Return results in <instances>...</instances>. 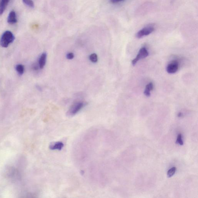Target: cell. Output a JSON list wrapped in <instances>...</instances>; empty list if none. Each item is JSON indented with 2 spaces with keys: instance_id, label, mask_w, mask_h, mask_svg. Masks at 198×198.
Segmentation results:
<instances>
[{
  "instance_id": "obj_1",
  "label": "cell",
  "mask_w": 198,
  "mask_h": 198,
  "mask_svg": "<svg viewBox=\"0 0 198 198\" xmlns=\"http://www.w3.org/2000/svg\"><path fill=\"white\" fill-rule=\"evenodd\" d=\"M14 34L10 31H6L2 34L0 38V45L3 48L8 47L9 45L14 41Z\"/></svg>"
},
{
  "instance_id": "obj_2",
  "label": "cell",
  "mask_w": 198,
  "mask_h": 198,
  "mask_svg": "<svg viewBox=\"0 0 198 198\" xmlns=\"http://www.w3.org/2000/svg\"><path fill=\"white\" fill-rule=\"evenodd\" d=\"M86 103L83 101H78L70 106L67 113V116L72 117L76 115L86 105Z\"/></svg>"
},
{
  "instance_id": "obj_3",
  "label": "cell",
  "mask_w": 198,
  "mask_h": 198,
  "mask_svg": "<svg viewBox=\"0 0 198 198\" xmlns=\"http://www.w3.org/2000/svg\"><path fill=\"white\" fill-rule=\"evenodd\" d=\"M148 53L146 48H142L139 51V53L136 58L132 61V64L133 65H135L139 60L146 58L148 56Z\"/></svg>"
},
{
  "instance_id": "obj_4",
  "label": "cell",
  "mask_w": 198,
  "mask_h": 198,
  "mask_svg": "<svg viewBox=\"0 0 198 198\" xmlns=\"http://www.w3.org/2000/svg\"><path fill=\"white\" fill-rule=\"evenodd\" d=\"M154 28L152 26H147L140 30L136 34L138 38H141L145 36L149 35L154 31Z\"/></svg>"
},
{
  "instance_id": "obj_5",
  "label": "cell",
  "mask_w": 198,
  "mask_h": 198,
  "mask_svg": "<svg viewBox=\"0 0 198 198\" xmlns=\"http://www.w3.org/2000/svg\"><path fill=\"white\" fill-rule=\"evenodd\" d=\"M179 69V64L177 61H173L171 63L168 64L166 67V71L169 73H176Z\"/></svg>"
},
{
  "instance_id": "obj_6",
  "label": "cell",
  "mask_w": 198,
  "mask_h": 198,
  "mask_svg": "<svg viewBox=\"0 0 198 198\" xmlns=\"http://www.w3.org/2000/svg\"><path fill=\"white\" fill-rule=\"evenodd\" d=\"M7 22L10 25H13L17 22V16H16V12L14 10H12L9 13L7 17Z\"/></svg>"
},
{
  "instance_id": "obj_7",
  "label": "cell",
  "mask_w": 198,
  "mask_h": 198,
  "mask_svg": "<svg viewBox=\"0 0 198 198\" xmlns=\"http://www.w3.org/2000/svg\"><path fill=\"white\" fill-rule=\"evenodd\" d=\"M47 54L46 52L42 54L39 58L38 64L40 69H43L46 65Z\"/></svg>"
},
{
  "instance_id": "obj_8",
  "label": "cell",
  "mask_w": 198,
  "mask_h": 198,
  "mask_svg": "<svg viewBox=\"0 0 198 198\" xmlns=\"http://www.w3.org/2000/svg\"><path fill=\"white\" fill-rule=\"evenodd\" d=\"M64 146V144L61 142H54L50 145V148L52 150L61 151Z\"/></svg>"
},
{
  "instance_id": "obj_9",
  "label": "cell",
  "mask_w": 198,
  "mask_h": 198,
  "mask_svg": "<svg viewBox=\"0 0 198 198\" xmlns=\"http://www.w3.org/2000/svg\"><path fill=\"white\" fill-rule=\"evenodd\" d=\"M10 1V0H1L0 1V15L3 14Z\"/></svg>"
},
{
  "instance_id": "obj_10",
  "label": "cell",
  "mask_w": 198,
  "mask_h": 198,
  "mask_svg": "<svg viewBox=\"0 0 198 198\" xmlns=\"http://www.w3.org/2000/svg\"><path fill=\"white\" fill-rule=\"evenodd\" d=\"M15 69L18 74L19 75L22 76L25 72V67L22 64H18L16 65Z\"/></svg>"
},
{
  "instance_id": "obj_11",
  "label": "cell",
  "mask_w": 198,
  "mask_h": 198,
  "mask_svg": "<svg viewBox=\"0 0 198 198\" xmlns=\"http://www.w3.org/2000/svg\"><path fill=\"white\" fill-rule=\"evenodd\" d=\"M23 3L28 7L30 8H34V3L32 0H22Z\"/></svg>"
},
{
  "instance_id": "obj_12",
  "label": "cell",
  "mask_w": 198,
  "mask_h": 198,
  "mask_svg": "<svg viewBox=\"0 0 198 198\" xmlns=\"http://www.w3.org/2000/svg\"><path fill=\"white\" fill-rule=\"evenodd\" d=\"M89 60L91 62L94 63H97L98 61V57H97V54L95 53H93L91 54L90 55L89 57Z\"/></svg>"
},
{
  "instance_id": "obj_13",
  "label": "cell",
  "mask_w": 198,
  "mask_h": 198,
  "mask_svg": "<svg viewBox=\"0 0 198 198\" xmlns=\"http://www.w3.org/2000/svg\"><path fill=\"white\" fill-rule=\"evenodd\" d=\"M176 168L175 167H172V168L169 169L167 172V176L168 177L170 178L175 174L176 172Z\"/></svg>"
},
{
  "instance_id": "obj_14",
  "label": "cell",
  "mask_w": 198,
  "mask_h": 198,
  "mask_svg": "<svg viewBox=\"0 0 198 198\" xmlns=\"http://www.w3.org/2000/svg\"><path fill=\"white\" fill-rule=\"evenodd\" d=\"M176 143L180 145H184V142H183L182 139V136H181V134H178Z\"/></svg>"
},
{
  "instance_id": "obj_15",
  "label": "cell",
  "mask_w": 198,
  "mask_h": 198,
  "mask_svg": "<svg viewBox=\"0 0 198 198\" xmlns=\"http://www.w3.org/2000/svg\"><path fill=\"white\" fill-rule=\"evenodd\" d=\"M154 88V85L152 82H150V83H148L146 85V87H145V89L149 91H150L151 90H152Z\"/></svg>"
},
{
  "instance_id": "obj_16",
  "label": "cell",
  "mask_w": 198,
  "mask_h": 198,
  "mask_svg": "<svg viewBox=\"0 0 198 198\" xmlns=\"http://www.w3.org/2000/svg\"><path fill=\"white\" fill-rule=\"evenodd\" d=\"M67 58L69 60H71L73 59L74 57V54L72 52H70L67 54L66 55Z\"/></svg>"
},
{
  "instance_id": "obj_17",
  "label": "cell",
  "mask_w": 198,
  "mask_h": 198,
  "mask_svg": "<svg viewBox=\"0 0 198 198\" xmlns=\"http://www.w3.org/2000/svg\"><path fill=\"white\" fill-rule=\"evenodd\" d=\"M144 94H145V95L147 97H149L151 96V93L150 91H148L147 90L145 89V91H144Z\"/></svg>"
},
{
  "instance_id": "obj_18",
  "label": "cell",
  "mask_w": 198,
  "mask_h": 198,
  "mask_svg": "<svg viewBox=\"0 0 198 198\" xmlns=\"http://www.w3.org/2000/svg\"><path fill=\"white\" fill-rule=\"evenodd\" d=\"M123 1V0H110V2H112V3L115 4L121 2V1Z\"/></svg>"
},
{
  "instance_id": "obj_19",
  "label": "cell",
  "mask_w": 198,
  "mask_h": 198,
  "mask_svg": "<svg viewBox=\"0 0 198 198\" xmlns=\"http://www.w3.org/2000/svg\"><path fill=\"white\" fill-rule=\"evenodd\" d=\"M182 113H178V117H181V116H182Z\"/></svg>"
},
{
  "instance_id": "obj_20",
  "label": "cell",
  "mask_w": 198,
  "mask_h": 198,
  "mask_svg": "<svg viewBox=\"0 0 198 198\" xmlns=\"http://www.w3.org/2000/svg\"><path fill=\"white\" fill-rule=\"evenodd\" d=\"M1 0H0V1H1Z\"/></svg>"
}]
</instances>
